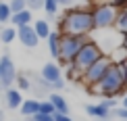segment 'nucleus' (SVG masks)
<instances>
[{
    "label": "nucleus",
    "instance_id": "nucleus-9",
    "mask_svg": "<svg viewBox=\"0 0 127 121\" xmlns=\"http://www.w3.org/2000/svg\"><path fill=\"white\" fill-rule=\"evenodd\" d=\"M17 38L21 40V44L27 46V48H35L40 44V38L35 36V31L31 25H23V27H17Z\"/></svg>",
    "mask_w": 127,
    "mask_h": 121
},
{
    "label": "nucleus",
    "instance_id": "nucleus-20",
    "mask_svg": "<svg viewBox=\"0 0 127 121\" xmlns=\"http://www.w3.org/2000/svg\"><path fill=\"white\" fill-rule=\"evenodd\" d=\"M15 83L19 86V90H21V92H27L29 88H31L29 77H27V75H19V73H17V80H15Z\"/></svg>",
    "mask_w": 127,
    "mask_h": 121
},
{
    "label": "nucleus",
    "instance_id": "nucleus-31",
    "mask_svg": "<svg viewBox=\"0 0 127 121\" xmlns=\"http://www.w3.org/2000/svg\"><path fill=\"white\" fill-rule=\"evenodd\" d=\"M56 2H59V6H61V4H63V6H71L73 0H56Z\"/></svg>",
    "mask_w": 127,
    "mask_h": 121
},
{
    "label": "nucleus",
    "instance_id": "nucleus-26",
    "mask_svg": "<svg viewBox=\"0 0 127 121\" xmlns=\"http://www.w3.org/2000/svg\"><path fill=\"white\" fill-rule=\"evenodd\" d=\"M29 121H54V115H42V113H38V115H33V117H29Z\"/></svg>",
    "mask_w": 127,
    "mask_h": 121
},
{
    "label": "nucleus",
    "instance_id": "nucleus-3",
    "mask_svg": "<svg viewBox=\"0 0 127 121\" xmlns=\"http://www.w3.org/2000/svg\"><path fill=\"white\" fill-rule=\"evenodd\" d=\"M102 56H104V52H102V48H100V44L94 42V40H88L86 44H83V48L77 52V56L73 59V63L69 65L67 77H69V80L81 77V73L86 71L88 67H92L98 59H102Z\"/></svg>",
    "mask_w": 127,
    "mask_h": 121
},
{
    "label": "nucleus",
    "instance_id": "nucleus-10",
    "mask_svg": "<svg viewBox=\"0 0 127 121\" xmlns=\"http://www.w3.org/2000/svg\"><path fill=\"white\" fill-rule=\"evenodd\" d=\"M4 102H6V109H19L23 98H21V90L17 88H6L4 90Z\"/></svg>",
    "mask_w": 127,
    "mask_h": 121
},
{
    "label": "nucleus",
    "instance_id": "nucleus-18",
    "mask_svg": "<svg viewBox=\"0 0 127 121\" xmlns=\"http://www.w3.org/2000/svg\"><path fill=\"white\" fill-rule=\"evenodd\" d=\"M0 40H2L4 44H10L13 40H17V27H4L0 31Z\"/></svg>",
    "mask_w": 127,
    "mask_h": 121
},
{
    "label": "nucleus",
    "instance_id": "nucleus-11",
    "mask_svg": "<svg viewBox=\"0 0 127 121\" xmlns=\"http://www.w3.org/2000/svg\"><path fill=\"white\" fill-rule=\"evenodd\" d=\"M31 19H33V15H31L29 8L21 10V13H15L10 15V23H13V27H23V25H29Z\"/></svg>",
    "mask_w": 127,
    "mask_h": 121
},
{
    "label": "nucleus",
    "instance_id": "nucleus-19",
    "mask_svg": "<svg viewBox=\"0 0 127 121\" xmlns=\"http://www.w3.org/2000/svg\"><path fill=\"white\" fill-rule=\"evenodd\" d=\"M44 10L48 13V17L52 19L56 13H59V2H56V0H44Z\"/></svg>",
    "mask_w": 127,
    "mask_h": 121
},
{
    "label": "nucleus",
    "instance_id": "nucleus-16",
    "mask_svg": "<svg viewBox=\"0 0 127 121\" xmlns=\"http://www.w3.org/2000/svg\"><path fill=\"white\" fill-rule=\"evenodd\" d=\"M115 29H117V34H127V6H121L119 13H117V19H115Z\"/></svg>",
    "mask_w": 127,
    "mask_h": 121
},
{
    "label": "nucleus",
    "instance_id": "nucleus-24",
    "mask_svg": "<svg viewBox=\"0 0 127 121\" xmlns=\"http://www.w3.org/2000/svg\"><path fill=\"white\" fill-rule=\"evenodd\" d=\"M98 104H100V107H104V109H108V111H110V109H113L115 104H117V98H102V100H100Z\"/></svg>",
    "mask_w": 127,
    "mask_h": 121
},
{
    "label": "nucleus",
    "instance_id": "nucleus-35",
    "mask_svg": "<svg viewBox=\"0 0 127 121\" xmlns=\"http://www.w3.org/2000/svg\"><path fill=\"white\" fill-rule=\"evenodd\" d=\"M106 121H108V119H106Z\"/></svg>",
    "mask_w": 127,
    "mask_h": 121
},
{
    "label": "nucleus",
    "instance_id": "nucleus-23",
    "mask_svg": "<svg viewBox=\"0 0 127 121\" xmlns=\"http://www.w3.org/2000/svg\"><path fill=\"white\" fill-rule=\"evenodd\" d=\"M40 113L42 115H54L56 111H54V107H52L50 100H42L40 102Z\"/></svg>",
    "mask_w": 127,
    "mask_h": 121
},
{
    "label": "nucleus",
    "instance_id": "nucleus-15",
    "mask_svg": "<svg viewBox=\"0 0 127 121\" xmlns=\"http://www.w3.org/2000/svg\"><path fill=\"white\" fill-rule=\"evenodd\" d=\"M48 100L52 102V107H54V111H56V113H61V115H69V104H67V100L61 96V94L52 92L50 96H48Z\"/></svg>",
    "mask_w": 127,
    "mask_h": 121
},
{
    "label": "nucleus",
    "instance_id": "nucleus-29",
    "mask_svg": "<svg viewBox=\"0 0 127 121\" xmlns=\"http://www.w3.org/2000/svg\"><path fill=\"white\" fill-rule=\"evenodd\" d=\"M54 121H73L69 115H61V113H54Z\"/></svg>",
    "mask_w": 127,
    "mask_h": 121
},
{
    "label": "nucleus",
    "instance_id": "nucleus-34",
    "mask_svg": "<svg viewBox=\"0 0 127 121\" xmlns=\"http://www.w3.org/2000/svg\"><path fill=\"white\" fill-rule=\"evenodd\" d=\"M0 121H4V113L2 111H0Z\"/></svg>",
    "mask_w": 127,
    "mask_h": 121
},
{
    "label": "nucleus",
    "instance_id": "nucleus-4",
    "mask_svg": "<svg viewBox=\"0 0 127 121\" xmlns=\"http://www.w3.org/2000/svg\"><path fill=\"white\" fill-rule=\"evenodd\" d=\"M86 42H88V36H69V34H63L61 50H59V63L61 65H71L73 59H75L77 52L83 48Z\"/></svg>",
    "mask_w": 127,
    "mask_h": 121
},
{
    "label": "nucleus",
    "instance_id": "nucleus-17",
    "mask_svg": "<svg viewBox=\"0 0 127 121\" xmlns=\"http://www.w3.org/2000/svg\"><path fill=\"white\" fill-rule=\"evenodd\" d=\"M31 27H33L35 36H38L40 40H46V38L50 36V31H52V29H50V23H48L46 19H38L33 25H31Z\"/></svg>",
    "mask_w": 127,
    "mask_h": 121
},
{
    "label": "nucleus",
    "instance_id": "nucleus-22",
    "mask_svg": "<svg viewBox=\"0 0 127 121\" xmlns=\"http://www.w3.org/2000/svg\"><path fill=\"white\" fill-rule=\"evenodd\" d=\"M10 6L6 2H0V23H6V21H10Z\"/></svg>",
    "mask_w": 127,
    "mask_h": 121
},
{
    "label": "nucleus",
    "instance_id": "nucleus-1",
    "mask_svg": "<svg viewBox=\"0 0 127 121\" xmlns=\"http://www.w3.org/2000/svg\"><path fill=\"white\" fill-rule=\"evenodd\" d=\"M61 34L69 36H90L94 31V17L92 8H69L61 19Z\"/></svg>",
    "mask_w": 127,
    "mask_h": 121
},
{
    "label": "nucleus",
    "instance_id": "nucleus-13",
    "mask_svg": "<svg viewBox=\"0 0 127 121\" xmlns=\"http://www.w3.org/2000/svg\"><path fill=\"white\" fill-rule=\"evenodd\" d=\"M19 109H21V115L29 119V117H33V115L40 113V100H31V98L29 100H23Z\"/></svg>",
    "mask_w": 127,
    "mask_h": 121
},
{
    "label": "nucleus",
    "instance_id": "nucleus-32",
    "mask_svg": "<svg viewBox=\"0 0 127 121\" xmlns=\"http://www.w3.org/2000/svg\"><path fill=\"white\" fill-rule=\"evenodd\" d=\"M123 50L127 52V34H123Z\"/></svg>",
    "mask_w": 127,
    "mask_h": 121
},
{
    "label": "nucleus",
    "instance_id": "nucleus-25",
    "mask_svg": "<svg viewBox=\"0 0 127 121\" xmlns=\"http://www.w3.org/2000/svg\"><path fill=\"white\" fill-rule=\"evenodd\" d=\"M119 69H121V73H123V80H125V90H127V56L119 61Z\"/></svg>",
    "mask_w": 127,
    "mask_h": 121
},
{
    "label": "nucleus",
    "instance_id": "nucleus-2",
    "mask_svg": "<svg viewBox=\"0 0 127 121\" xmlns=\"http://www.w3.org/2000/svg\"><path fill=\"white\" fill-rule=\"evenodd\" d=\"M125 90V80H123V73L119 69V63H110L104 77L100 80L94 88H90V94H96V96L102 98H117L121 92Z\"/></svg>",
    "mask_w": 127,
    "mask_h": 121
},
{
    "label": "nucleus",
    "instance_id": "nucleus-28",
    "mask_svg": "<svg viewBox=\"0 0 127 121\" xmlns=\"http://www.w3.org/2000/svg\"><path fill=\"white\" fill-rule=\"evenodd\" d=\"M115 115V117H119V119H123V121H127V109L123 107V109H115V111H110Z\"/></svg>",
    "mask_w": 127,
    "mask_h": 121
},
{
    "label": "nucleus",
    "instance_id": "nucleus-30",
    "mask_svg": "<svg viewBox=\"0 0 127 121\" xmlns=\"http://www.w3.org/2000/svg\"><path fill=\"white\" fill-rule=\"evenodd\" d=\"M110 4H115L117 8H121V6H125V4H127V0H115V2H110Z\"/></svg>",
    "mask_w": 127,
    "mask_h": 121
},
{
    "label": "nucleus",
    "instance_id": "nucleus-8",
    "mask_svg": "<svg viewBox=\"0 0 127 121\" xmlns=\"http://www.w3.org/2000/svg\"><path fill=\"white\" fill-rule=\"evenodd\" d=\"M15 80H17V69H15V63L8 54H4L0 59V90H6V88H13Z\"/></svg>",
    "mask_w": 127,
    "mask_h": 121
},
{
    "label": "nucleus",
    "instance_id": "nucleus-21",
    "mask_svg": "<svg viewBox=\"0 0 127 121\" xmlns=\"http://www.w3.org/2000/svg\"><path fill=\"white\" fill-rule=\"evenodd\" d=\"M8 6H10V13L15 15V13H21V10L27 8V2H25V0H10Z\"/></svg>",
    "mask_w": 127,
    "mask_h": 121
},
{
    "label": "nucleus",
    "instance_id": "nucleus-12",
    "mask_svg": "<svg viewBox=\"0 0 127 121\" xmlns=\"http://www.w3.org/2000/svg\"><path fill=\"white\" fill-rule=\"evenodd\" d=\"M61 38H63V34H61V31H50V36L46 38V40H48V50H50V56H52V59H59Z\"/></svg>",
    "mask_w": 127,
    "mask_h": 121
},
{
    "label": "nucleus",
    "instance_id": "nucleus-6",
    "mask_svg": "<svg viewBox=\"0 0 127 121\" xmlns=\"http://www.w3.org/2000/svg\"><path fill=\"white\" fill-rule=\"evenodd\" d=\"M110 63H113V61H110L108 56L104 54L102 59H98L92 67H88V69L81 73V77H79V80L83 81V86H86L88 90H90V88H94V86H96V83L104 77V73H106V69H108Z\"/></svg>",
    "mask_w": 127,
    "mask_h": 121
},
{
    "label": "nucleus",
    "instance_id": "nucleus-7",
    "mask_svg": "<svg viewBox=\"0 0 127 121\" xmlns=\"http://www.w3.org/2000/svg\"><path fill=\"white\" fill-rule=\"evenodd\" d=\"M40 77L48 83L50 90H63L65 88V77H63V71H61V67L56 63H46L42 67Z\"/></svg>",
    "mask_w": 127,
    "mask_h": 121
},
{
    "label": "nucleus",
    "instance_id": "nucleus-27",
    "mask_svg": "<svg viewBox=\"0 0 127 121\" xmlns=\"http://www.w3.org/2000/svg\"><path fill=\"white\" fill-rule=\"evenodd\" d=\"M27 2V8L33 10V8H44V0H25Z\"/></svg>",
    "mask_w": 127,
    "mask_h": 121
},
{
    "label": "nucleus",
    "instance_id": "nucleus-33",
    "mask_svg": "<svg viewBox=\"0 0 127 121\" xmlns=\"http://www.w3.org/2000/svg\"><path fill=\"white\" fill-rule=\"evenodd\" d=\"M123 107L127 109V94H125V96H123Z\"/></svg>",
    "mask_w": 127,
    "mask_h": 121
},
{
    "label": "nucleus",
    "instance_id": "nucleus-14",
    "mask_svg": "<svg viewBox=\"0 0 127 121\" xmlns=\"http://www.w3.org/2000/svg\"><path fill=\"white\" fill-rule=\"evenodd\" d=\"M86 113L90 115V117H96V119H100V121H106V119L110 117V115H113V113L108 111V109L100 107V104H88V107H86Z\"/></svg>",
    "mask_w": 127,
    "mask_h": 121
},
{
    "label": "nucleus",
    "instance_id": "nucleus-5",
    "mask_svg": "<svg viewBox=\"0 0 127 121\" xmlns=\"http://www.w3.org/2000/svg\"><path fill=\"white\" fill-rule=\"evenodd\" d=\"M119 8L110 2H102L98 6L92 8V17H94V29H110L115 25Z\"/></svg>",
    "mask_w": 127,
    "mask_h": 121
}]
</instances>
